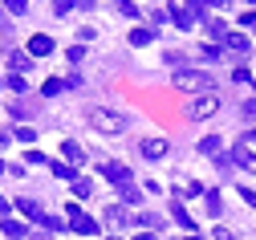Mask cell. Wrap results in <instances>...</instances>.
<instances>
[{"label":"cell","mask_w":256,"mask_h":240,"mask_svg":"<svg viewBox=\"0 0 256 240\" xmlns=\"http://www.w3.org/2000/svg\"><path fill=\"white\" fill-rule=\"evenodd\" d=\"M61 90H66V82H57V78H49V82H45V90H41V94H45V98H53V94H61Z\"/></svg>","instance_id":"obj_26"},{"label":"cell","mask_w":256,"mask_h":240,"mask_svg":"<svg viewBox=\"0 0 256 240\" xmlns=\"http://www.w3.org/2000/svg\"><path fill=\"white\" fill-rule=\"evenodd\" d=\"M150 41H154L150 29H134V33H130V45H150Z\"/></svg>","instance_id":"obj_21"},{"label":"cell","mask_w":256,"mask_h":240,"mask_svg":"<svg viewBox=\"0 0 256 240\" xmlns=\"http://www.w3.org/2000/svg\"><path fill=\"white\" fill-rule=\"evenodd\" d=\"M0 232H4L8 240H20V236H28V232H24V224H16V220H8V216L0 220Z\"/></svg>","instance_id":"obj_15"},{"label":"cell","mask_w":256,"mask_h":240,"mask_svg":"<svg viewBox=\"0 0 256 240\" xmlns=\"http://www.w3.org/2000/svg\"><path fill=\"white\" fill-rule=\"evenodd\" d=\"M134 240H158V236H134Z\"/></svg>","instance_id":"obj_38"},{"label":"cell","mask_w":256,"mask_h":240,"mask_svg":"<svg viewBox=\"0 0 256 240\" xmlns=\"http://www.w3.org/2000/svg\"><path fill=\"white\" fill-rule=\"evenodd\" d=\"M208 33L216 41H228V25H224V21H208Z\"/></svg>","instance_id":"obj_20"},{"label":"cell","mask_w":256,"mask_h":240,"mask_svg":"<svg viewBox=\"0 0 256 240\" xmlns=\"http://www.w3.org/2000/svg\"><path fill=\"white\" fill-rule=\"evenodd\" d=\"M175 90H183V94H212V74H204V70H179L175 74Z\"/></svg>","instance_id":"obj_1"},{"label":"cell","mask_w":256,"mask_h":240,"mask_svg":"<svg viewBox=\"0 0 256 240\" xmlns=\"http://www.w3.org/2000/svg\"><path fill=\"white\" fill-rule=\"evenodd\" d=\"M212 236H216V240H236V236H232V232H228V228H216V232H212Z\"/></svg>","instance_id":"obj_36"},{"label":"cell","mask_w":256,"mask_h":240,"mask_svg":"<svg viewBox=\"0 0 256 240\" xmlns=\"http://www.w3.org/2000/svg\"><path fill=\"white\" fill-rule=\"evenodd\" d=\"M228 159H232V163H240V167H256V155H252V151H248V147H244V143H236V147H232V155H228Z\"/></svg>","instance_id":"obj_10"},{"label":"cell","mask_w":256,"mask_h":240,"mask_svg":"<svg viewBox=\"0 0 256 240\" xmlns=\"http://www.w3.org/2000/svg\"><path fill=\"white\" fill-rule=\"evenodd\" d=\"M8 65H12L16 74H24L28 65H33V57H28V53H20V49H8Z\"/></svg>","instance_id":"obj_13"},{"label":"cell","mask_w":256,"mask_h":240,"mask_svg":"<svg viewBox=\"0 0 256 240\" xmlns=\"http://www.w3.org/2000/svg\"><path fill=\"white\" fill-rule=\"evenodd\" d=\"M24 159H28V163H37V167H49V159H45V155H41V151H28V155H24Z\"/></svg>","instance_id":"obj_31"},{"label":"cell","mask_w":256,"mask_h":240,"mask_svg":"<svg viewBox=\"0 0 256 240\" xmlns=\"http://www.w3.org/2000/svg\"><path fill=\"white\" fill-rule=\"evenodd\" d=\"M49 171H53L57 179H74V167H70V163H53V159H49Z\"/></svg>","instance_id":"obj_19"},{"label":"cell","mask_w":256,"mask_h":240,"mask_svg":"<svg viewBox=\"0 0 256 240\" xmlns=\"http://www.w3.org/2000/svg\"><path fill=\"white\" fill-rule=\"evenodd\" d=\"M53 53V37L37 33V37H28V57H49Z\"/></svg>","instance_id":"obj_7"},{"label":"cell","mask_w":256,"mask_h":240,"mask_svg":"<svg viewBox=\"0 0 256 240\" xmlns=\"http://www.w3.org/2000/svg\"><path fill=\"white\" fill-rule=\"evenodd\" d=\"M8 208H12V203H8L4 195H0V216H8Z\"/></svg>","instance_id":"obj_37"},{"label":"cell","mask_w":256,"mask_h":240,"mask_svg":"<svg viewBox=\"0 0 256 240\" xmlns=\"http://www.w3.org/2000/svg\"><path fill=\"white\" fill-rule=\"evenodd\" d=\"M171 220H175L179 228H187V232H196V220L187 216V208H183V203H171Z\"/></svg>","instance_id":"obj_11"},{"label":"cell","mask_w":256,"mask_h":240,"mask_svg":"<svg viewBox=\"0 0 256 240\" xmlns=\"http://www.w3.org/2000/svg\"><path fill=\"white\" fill-rule=\"evenodd\" d=\"M224 45H228L236 57H244V53H248V37H244V33H228V41H224Z\"/></svg>","instance_id":"obj_14"},{"label":"cell","mask_w":256,"mask_h":240,"mask_svg":"<svg viewBox=\"0 0 256 240\" xmlns=\"http://www.w3.org/2000/svg\"><path fill=\"white\" fill-rule=\"evenodd\" d=\"M106 224H114V228H118V224H126V212L118 208V203H110V208H106Z\"/></svg>","instance_id":"obj_18"},{"label":"cell","mask_w":256,"mask_h":240,"mask_svg":"<svg viewBox=\"0 0 256 240\" xmlns=\"http://www.w3.org/2000/svg\"><path fill=\"white\" fill-rule=\"evenodd\" d=\"M8 86H12V90H16V94H24V90H28V82H24V78H20V74H8Z\"/></svg>","instance_id":"obj_28"},{"label":"cell","mask_w":256,"mask_h":240,"mask_svg":"<svg viewBox=\"0 0 256 240\" xmlns=\"http://www.w3.org/2000/svg\"><path fill=\"white\" fill-rule=\"evenodd\" d=\"M16 208H20V212H24L28 220H37V224L45 220V208H41V203H37V199H16Z\"/></svg>","instance_id":"obj_9"},{"label":"cell","mask_w":256,"mask_h":240,"mask_svg":"<svg viewBox=\"0 0 256 240\" xmlns=\"http://www.w3.org/2000/svg\"><path fill=\"white\" fill-rule=\"evenodd\" d=\"M70 228H74L78 236H98V220H90L78 203H70Z\"/></svg>","instance_id":"obj_4"},{"label":"cell","mask_w":256,"mask_h":240,"mask_svg":"<svg viewBox=\"0 0 256 240\" xmlns=\"http://www.w3.org/2000/svg\"><path fill=\"white\" fill-rule=\"evenodd\" d=\"M90 126H94V130H102V134H118V130H126V118H122L118 110H102V106H94V110H90Z\"/></svg>","instance_id":"obj_2"},{"label":"cell","mask_w":256,"mask_h":240,"mask_svg":"<svg viewBox=\"0 0 256 240\" xmlns=\"http://www.w3.org/2000/svg\"><path fill=\"white\" fill-rule=\"evenodd\" d=\"M240 114H244V122H256V98H248V102H244Z\"/></svg>","instance_id":"obj_25"},{"label":"cell","mask_w":256,"mask_h":240,"mask_svg":"<svg viewBox=\"0 0 256 240\" xmlns=\"http://www.w3.org/2000/svg\"><path fill=\"white\" fill-rule=\"evenodd\" d=\"M12 139H20V143H33V139H37V134H33V130H28V126H20V130L12 134Z\"/></svg>","instance_id":"obj_32"},{"label":"cell","mask_w":256,"mask_h":240,"mask_svg":"<svg viewBox=\"0 0 256 240\" xmlns=\"http://www.w3.org/2000/svg\"><path fill=\"white\" fill-rule=\"evenodd\" d=\"M61 155H66V163H70V167H74V163H82V159H86V151H82V147H78V143H74V139H66V143H61Z\"/></svg>","instance_id":"obj_12"},{"label":"cell","mask_w":256,"mask_h":240,"mask_svg":"<svg viewBox=\"0 0 256 240\" xmlns=\"http://www.w3.org/2000/svg\"><path fill=\"white\" fill-rule=\"evenodd\" d=\"M187 240H200V236H187Z\"/></svg>","instance_id":"obj_39"},{"label":"cell","mask_w":256,"mask_h":240,"mask_svg":"<svg viewBox=\"0 0 256 240\" xmlns=\"http://www.w3.org/2000/svg\"><path fill=\"white\" fill-rule=\"evenodd\" d=\"M70 9H82V5H70V0H57V5H53V13H57V17H66Z\"/></svg>","instance_id":"obj_30"},{"label":"cell","mask_w":256,"mask_h":240,"mask_svg":"<svg viewBox=\"0 0 256 240\" xmlns=\"http://www.w3.org/2000/svg\"><path fill=\"white\" fill-rule=\"evenodd\" d=\"M204 203H208V216H220V212H224V199H220V191H204Z\"/></svg>","instance_id":"obj_16"},{"label":"cell","mask_w":256,"mask_h":240,"mask_svg":"<svg viewBox=\"0 0 256 240\" xmlns=\"http://www.w3.org/2000/svg\"><path fill=\"white\" fill-rule=\"evenodd\" d=\"M41 224H45V228H49V232H61V228H66V220H57V216H45V220H41Z\"/></svg>","instance_id":"obj_29"},{"label":"cell","mask_w":256,"mask_h":240,"mask_svg":"<svg viewBox=\"0 0 256 240\" xmlns=\"http://www.w3.org/2000/svg\"><path fill=\"white\" fill-rule=\"evenodd\" d=\"M0 86H4V78H0Z\"/></svg>","instance_id":"obj_40"},{"label":"cell","mask_w":256,"mask_h":240,"mask_svg":"<svg viewBox=\"0 0 256 240\" xmlns=\"http://www.w3.org/2000/svg\"><path fill=\"white\" fill-rule=\"evenodd\" d=\"M102 175H106L110 183L126 187V183H130V167H126V163H102Z\"/></svg>","instance_id":"obj_5"},{"label":"cell","mask_w":256,"mask_h":240,"mask_svg":"<svg viewBox=\"0 0 256 240\" xmlns=\"http://www.w3.org/2000/svg\"><path fill=\"white\" fill-rule=\"evenodd\" d=\"M138 151H142L146 159H163V155H167V143H163V139H142Z\"/></svg>","instance_id":"obj_8"},{"label":"cell","mask_w":256,"mask_h":240,"mask_svg":"<svg viewBox=\"0 0 256 240\" xmlns=\"http://www.w3.org/2000/svg\"><path fill=\"white\" fill-rule=\"evenodd\" d=\"M118 13H122V17H130V21H134V17H142V9L134 5V0H122V5H118Z\"/></svg>","instance_id":"obj_22"},{"label":"cell","mask_w":256,"mask_h":240,"mask_svg":"<svg viewBox=\"0 0 256 240\" xmlns=\"http://www.w3.org/2000/svg\"><path fill=\"white\" fill-rule=\"evenodd\" d=\"M4 9H8L12 17H24V13H28V5H24V0H8V5H4Z\"/></svg>","instance_id":"obj_27"},{"label":"cell","mask_w":256,"mask_h":240,"mask_svg":"<svg viewBox=\"0 0 256 240\" xmlns=\"http://www.w3.org/2000/svg\"><path fill=\"white\" fill-rule=\"evenodd\" d=\"M240 199H244V203H252V208H256V191H252V187H240Z\"/></svg>","instance_id":"obj_35"},{"label":"cell","mask_w":256,"mask_h":240,"mask_svg":"<svg viewBox=\"0 0 256 240\" xmlns=\"http://www.w3.org/2000/svg\"><path fill=\"white\" fill-rule=\"evenodd\" d=\"M138 224H146V228H158L163 220H158V216H150V212H142V216H138Z\"/></svg>","instance_id":"obj_33"},{"label":"cell","mask_w":256,"mask_h":240,"mask_svg":"<svg viewBox=\"0 0 256 240\" xmlns=\"http://www.w3.org/2000/svg\"><path fill=\"white\" fill-rule=\"evenodd\" d=\"M200 155H220V139H216V134L200 139Z\"/></svg>","instance_id":"obj_17"},{"label":"cell","mask_w":256,"mask_h":240,"mask_svg":"<svg viewBox=\"0 0 256 240\" xmlns=\"http://www.w3.org/2000/svg\"><path fill=\"white\" fill-rule=\"evenodd\" d=\"M28 114H33V106H20V102L12 106V118H28Z\"/></svg>","instance_id":"obj_34"},{"label":"cell","mask_w":256,"mask_h":240,"mask_svg":"<svg viewBox=\"0 0 256 240\" xmlns=\"http://www.w3.org/2000/svg\"><path fill=\"white\" fill-rule=\"evenodd\" d=\"M179 29H191V25H196V9H191V5H171V13H167Z\"/></svg>","instance_id":"obj_6"},{"label":"cell","mask_w":256,"mask_h":240,"mask_svg":"<svg viewBox=\"0 0 256 240\" xmlns=\"http://www.w3.org/2000/svg\"><path fill=\"white\" fill-rule=\"evenodd\" d=\"M216 110H220V98H216V90H212V94H200V98L187 106V118H212Z\"/></svg>","instance_id":"obj_3"},{"label":"cell","mask_w":256,"mask_h":240,"mask_svg":"<svg viewBox=\"0 0 256 240\" xmlns=\"http://www.w3.org/2000/svg\"><path fill=\"white\" fill-rule=\"evenodd\" d=\"M90 191H94V183H90V179H74V195H78V199H86Z\"/></svg>","instance_id":"obj_24"},{"label":"cell","mask_w":256,"mask_h":240,"mask_svg":"<svg viewBox=\"0 0 256 240\" xmlns=\"http://www.w3.org/2000/svg\"><path fill=\"white\" fill-rule=\"evenodd\" d=\"M122 199H126V203H142V191H138L134 183H126V187H122Z\"/></svg>","instance_id":"obj_23"}]
</instances>
